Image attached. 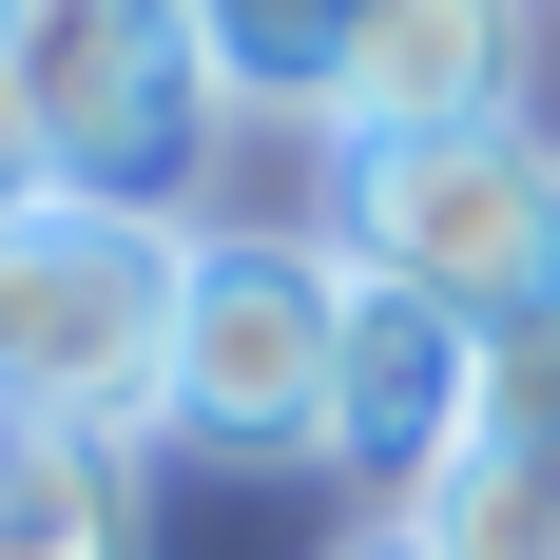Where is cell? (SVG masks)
Instances as JSON below:
<instances>
[{"label":"cell","instance_id":"obj_5","mask_svg":"<svg viewBox=\"0 0 560 560\" xmlns=\"http://www.w3.org/2000/svg\"><path fill=\"white\" fill-rule=\"evenodd\" d=\"M483 445V329H445V310H406V290L348 271V368H329V464L368 483V503H425L445 464Z\"/></svg>","mask_w":560,"mask_h":560},{"label":"cell","instance_id":"obj_11","mask_svg":"<svg viewBox=\"0 0 560 560\" xmlns=\"http://www.w3.org/2000/svg\"><path fill=\"white\" fill-rule=\"evenodd\" d=\"M329 560H425V541H406V522H368V541H329Z\"/></svg>","mask_w":560,"mask_h":560},{"label":"cell","instance_id":"obj_2","mask_svg":"<svg viewBox=\"0 0 560 560\" xmlns=\"http://www.w3.org/2000/svg\"><path fill=\"white\" fill-rule=\"evenodd\" d=\"M0 78H20V136L58 194H136V213H194V174L232 136L194 0H0Z\"/></svg>","mask_w":560,"mask_h":560},{"label":"cell","instance_id":"obj_9","mask_svg":"<svg viewBox=\"0 0 560 560\" xmlns=\"http://www.w3.org/2000/svg\"><path fill=\"white\" fill-rule=\"evenodd\" d=\"M406 541L425 560H560V464H503V445H464L425 503H406Z\"/></svg>","mask_w":560,"mask_h":560},{"label":"cell","instance_id":"obj_4","mask_svg":"<svg viewBox=\"0 0 560 560\" xmlns=\"http://www.w3.org/2000/svg\"><path fill=\"white\" fill-rule=\"evenodd\" d=\"M329 368H348V252L329 232H213L194 252V348H174V425L252 464H329Z\"/></svg>","mask_w":560,"mask_h":560},{"label":"cell","instance_id":"obj_6","mask_svg":"<svg viewBox=\"0 0 560 560\" xmlns=\"http://www.w3.org/2000/svg\"><path fill=\"white\" fill-rule=\"evenodd\" d=\"M522 58H541V0H387L329 78V136L387 155V136H503L522 116Z\"/></svg>","mask_w":560,"mask_h":560},{"label":"cell","instance_id":"obj_8","mask_svg":"<svg viewBox=\"0 0 560 560\" xmlns=\"http://www.w3.org/2000/svg\"><path fill=\"white\" fill-rule=\"evenodd\" d=\"M368 20H387V0H194V39H213V78L252 116H329V78H348Z\"/></svg>","mask_w":560,"mask_h":560},{"label":"cell","instance_id":"obj_7","mask_svg":"<svg viewBox=\"0 0 560 560\" xmlns=\"http://www.w3.org/2000/svg\"><path fill=\"white\" fill-rule=\"evenodd\" d=\"M0 560H136V445L0 406Z\"/></svg>","mask_w":560,"mask_h":560},{"label":"cell","instance_id":"obj_3","mask_svg":"<svg viewBox=\"0 0 560 560\" xmlns=\"http://www.w3.org/2000/svg\"><path fill=\"white\" fill-rule=\"evenodd\" d=\"M329 252L406 310H445V329H522L560 310V136L503 116V136H387V155H348V213Z\"/></svg>","mask_w":560,"mask_h":560},{"label":"cell","instance_id":"obj_10","mask_svg":"<svg viewBox=\"0 0 560 560\" xmlns=\"http://www.w3.org/2000/svg\"><path fill=\"white\" fill-rule=\"evenodd\" d=\"M483 445H503V464H560V310L483 329Z\"/></svg>","mask_w":560,"mask_h":560},{"label":"cell","instance_id":"obj_1","mask_svg":"<svg viewBox=\"0 0 560 560\" xmlns=\"http://www.w3.org/2000/svg\"><path fill=\"white\" fill-rule=\"evenodd\" d=\"M194 213L136 194H39L0 232V406L78 425V445H155L174 425V348H194Z\"/></svg>","mask_w":560,"mask_h":560}]
</instances>
